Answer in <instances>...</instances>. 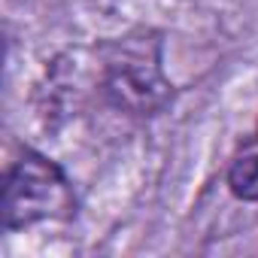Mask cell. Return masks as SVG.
<instances>
[{
  "instance_id": "cell-1",
  "label": "cell",
  "mask_w": 258,
  "mask_h": 258,
  "mask_svg": "<svg viewBox=\"0 0 258 258\" xmlns=\"http://www.w3.org/2000/svg\"><path fill=\"white\" fill-rule=\"evenodd\" d=\"M106 100L137 118L158 115L173 100V82L164 73V40L155 31H134L106 46L103 55Z\"/></svg>"
},
{
  "instance_id": "cell-2",
  "label": "cell",
  "mask_w": 258,
  "mask_h": 258,
  "mask_svg": "<svg viewBox=\"0 0 258 258\" xmlns=\"http://www.w3.org/2000/svg\"><path fill=\"white\" fill-rule=\"evenodd\" d=\"M4 231H25L40 222H67L76 216V191L58 161L37 149H22L10 164L0 201Z\"/></svg>"
},
{
  "instance_id": "cell-3",
  "label": "cell",
  "mask_w": 258,
  "mask_h": 258,
  "mask_svg": "<svg viewBox=\"0 0 258 258\" xmlns=\"http://www.w3.org/2000/svg\"><path fill=\"white\" fill-rule=\"evenodd\" d=\"M228 191L243 204H258V140L234 155L225 173Z\"/></svg>"
},
{
  "instance_id": "cell-4",
  "label": "cell",
  "mask_w": 258,
  "mask_h": 258,
  "mask_svg": "<svg viewBox=\"0 0 258 258\" xmlns=\"http://www.w3.org/2000/svg\"><path fill=\"white\" fill-rule=\"evenodd\" d=\"M255 137H258V131H255Z\"/></svg>"
}]
</instances>
